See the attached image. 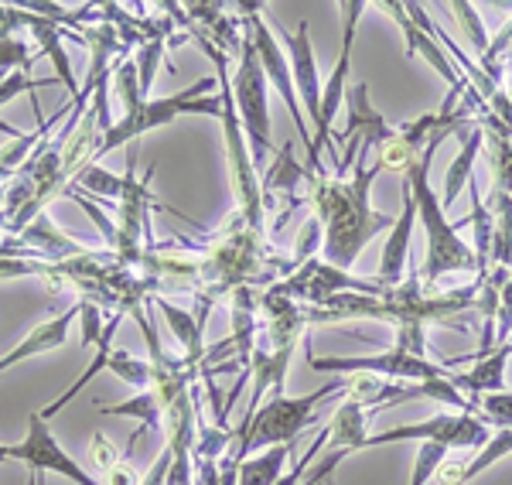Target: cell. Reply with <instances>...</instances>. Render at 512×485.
<instances>
[{
	"mask_svg": "<svg viewBox=\"0 0 512 485\" xmlns=\"http://www.w3.org/2000/svg\"><path fill=\"white\" fill-rule=\"evenodd\" d=\"M373 151L369 144L359 147L352 178H328L325 171H311L308 175V205L315 209V219L325 229V243H321V260L332 263L338 270L355 267L359 253L366 250L369 240L379 229H390L396 219L383 216L369 205V188H373L379 168L366 164V154Z\"/></svg>",
	"mask_w": 512,
	"mask_h": 485,
	"instance_id": "6da1fadb",
	"label": "cell"
},
{
	"mask_svg": "<svg viewBox=\"0 0 512 485\" xmlns=\"http://www.w3.org/2000/svg\"><path fill=\"white\" fill-rule=\"evenodd\" d=\"M192 31V38L198 41L205 55L216 65V79H219V96H222V144H226V168H229V188H233V199L239 205V216L243 223L263 233V178L256 175V164H253V154H250V141H246V130H243V120H239V110H236V100H233V62L229 55L222 52L212 38H205L202 31H195L192 24H185Z\"/></svg>",
	"mask_w": 512,
	"mask_h": 485,
	"instance_id": "7a4b0ae2",
	"label": "cell"
},
{
	"mask_svg": "<svg viewBox=\"0 0 512 485\" xmlns=\"http://www.w3.org/2000/svg\"><path fill=\"white\" fill-rule=\"evenodd\" d=\"M444 141H448L444 134L434 137V141L427 144L424 158L403 175V182L410 185V192H414V199H417V219L427 229V257L420 263V281H424V287H434L448 274H472V270L478 274L472 243H465L458 236V223H451L441 199H437L431 188V161H434V151Z\"/></svg>",
	"mask_w": 512,
	"mask_h": 485,
	"instance_id": "3957f363",
	"label": "cell"
},
{
	"mask_svg": "<svg viewBox=\"0 0 512 485\" xmlns=\"http://www.w3.org/2000/svg\"><path fill=\"white\" fill-rule=\"evenodd\" d=\"M345 393V380H332L321 390H311L304 397H270L267 404L253 414V421L236 427V441L229 448H236L243 455V462L253 451H267L277 445H294V438H301L318 417V407H325L328 400Z\"/></svg>",
	"mask_w": 512,
	"mask_h": 485,
	"instance_id": "277c9868",
	"label": "cell"
},
{
	"mask_svg": "<svg viewBox=\"0 0 512 485\" xmlns=\"http://www.w3.org/2000/svg\"><path fill=\"white\" fill-rule=\"evenodd\" d=\"M185 113H195V117H222V96H219V79H198L195 86H188L185 93L175 96H158V100H140L134 110L123 113L120 120H113V127L106 130L103 144H99V154H113L120 151L123 144L140 141L144 134H151L154 127H168L171 120L185 117Z\"/></svg>",
	"mask_w": 512,
	"mask_h": 485,
	"instance_id": "5b68a950",
	"label": "cell"
},
{
	"mask_svg": "<svg viewBox=\"0 0 512 485\" xmlns=\"http://www.w3.org/2000/svg\"><path fill=\"white\" fill-rule=\"evenodd\" d=\"M243 11L250 14V18H243V21H246V31H250V41L256 48V59H260V65H263V76H267L270 86L277 89L280 100H284V106H287V113L294 117V130H297V137H301L304 154H308V168L311 171H325V168H321V154L315 147V137H311L308 117H304L301 100H297L291 59H287V52L280 48V41L274 35V28H270V21L263 18V7L260 4H246Z\"/></svg>",
	"mask_w": 512,
	"mask_h": 485,
	"instance_id": "8992f818",
	"label": "cell"
},
{
	"mask_svg": "<svg viewBox=\"0 0 512 485\" xmlns=\"http://www.w3.org/2000/svg\"><path fill=\"white\" fill-rule=\"evenodd\" d=\"M233 100L243 120L246 141H250L253 164H267L270 158V144H274V130H270V100H267V76H263V65L256 59V48L246 31L243 45L236 55V69H233Z\"/></svg>",
	"mask_w": 512,
	"mask_h": 485,
	"instance_id": "52a82bcc",
	"label": "cell"
},
{
	"mask_svg": "<svg viewBox=\"0 0 512 485\" xmlns=\"http://www.w3.org/2000/svg\"><path fill=\"white\" fill-rule=\"evenodd\" d=\"M308 366L321 369V373H342V376H376V380H390V383H431L441 376H451L441 363L431 359L410 356L403 349H386L376 356H311L308 352Z\"/></svg>",
	"mask_w": 512,
	"mask_h": 485,
	"instance_id": "ba28073f",
	"label": "cell"
},
{
	"mask_svg": "<svg viewBox=\"0 0 512 485\" xmlns=\"http://www.w3.org/2000/svg\"><path fill=\"white\" fill-rule=\"evenodd\" d=\"M489 424L475 414H434L427 421L417 424H400L390 427V431L369 434L366 448H386V445H400V441H431V445H444V448H475L482 451L489 445Z\"/></svg>",
	"mask_w": 512,
	"mask_h": 485,
	"instance_id": "9c48e42d",
	"label": "cell"
},
{
	"mask_svg": "<svg viewBox=\"0 0 512 485\" xmlns=\"http://www.w3.org/2000/svg\"><path fill=\"white\" fill-rule=\"evenodd\" d=\"M369 4L362 0H342L338 11H342V52H338V62L332 69V76L321 86V130L315 134V147L318 154L328 151L335 154V144H332V127H335V117L345 103V79H349V69H352V48H355V31H359V21L366 14Z\"/></svg>",
	"mask_w": 512,
	"mask_h": 485,
	"instance_id": "30bf717a",
	"label": "cell"
},
{
	"mask_svg": "<svg viewBox=\"0 0 512 485\" xmlns=\"http://www.w3.org/2000/svg\"><path fill=\"white\" fill-rule=\"evenodd\" d=\"M11 462H24L35 468V475L41 472H55L62 479L76 482V485H103L96 482L89 472H82L79 462L72 455H65V448L59 445V438L52 434V427L41 414H31L28 421V438L21 445H11Z\"/></svg>",
	"mask_w": 512,
	"mask_h": 485,
	"instance_id": "8fae6325",
	"label": "cell"
},
{
	"mask_svg": "<svg viewBox=\"0 0 512 485\" xmlns=\"http://www.w3.org/2000/svg\"><path fill=\"white\" fill-rule=\"evenodd\" d=\"M284 41H287V59H291V72H294L297 100H301L311 137H315L321 130V76H318V62H315V48H311L308 21H297V31H284Z\"/></svg>",
	"mask_w": 512,
	"mask_h": 485,
	"instance_id": "7c38bea8",
	"label": "cell"
},
{
	"mask_svg": "<svg viewBox=\"0 0 512 485\" xmlns=\"http://www.w3.org/2000/svg\"><path fill=\"white\" fill-rule=\"evenodd\" d=\"M417 229V199L410 192V185L403 182V212L390 229V240L383 246V257H379V284L396 287L403 284L410 267V240H414Z\"/></svg>",
	"mask_w": 512,
	"mask_h": 485,
	"instance_id": "4fadbf2b",
	"label": "cell"
},
{
	"mask_svg": "<svg viewBox=\"0 0 512 485\" xmlns=\"http://www.w3.org/2000/svg\"><path fill=\"white\" fill-rule=\"evenodd\" d=\"M390 134H393V127L373 106V100H369V82H355L349 93V123H345V130H338V141L342 144L359 141V144L376 147Z\"/></svg>",
	"mask_w": 512,
	"mask_h": 485,
	"instance_id": "5bb4252c",
	"label": "cell"
},
{
	"mask_svg": "<svg viewBox=\"0 0 512 485\" xmlns=\"http://www.w3.org/2000/svg\"><path fill=\"white\" fill-rule=\"evenodd\" d=\"M76 318H79V304H72V308L62 311L59 318H48V322L35 325L28 332V339H24L21 345H14L11 352H4V356H0V373H7L11 366L28 363V359H35V356H45V352H52V349H62L65 339H69V328H72Z\"/></svg>",
	"mask_w": 512,
	"mask_h": 485,
	"instance_id": "9a60e30c",
	"label": "cell"
},
{
	"mask_svg": "<svg viewBox=\"0 0 512 485\" xmlns=\"http://www.w3.org/2000/svg\"><path fill=\"white\" fill-rule=\"evenodd\" d=\"M24 28H28L31 35H35L38 52L52 59V65H55V82H62V86L69 89L72 100H79L82 89H79L76 76H72V62H69V52H65V45H62V28H59V24H52L48 18H38V14H31L28 7H21V31Z\"/></svg>",
	"mask_w": 512,
	"mask_h": 485,
	"instance_id": "2e32d148",
	"label": "cell"
},
{
	"mask_svg": "<svg viewBox=\"0 0 512 485\" xmlns=\"http://www.w3.org/2000/svg\"><path fill=\"white\" fill-rule=\"evenodd\" d=\"M506 455H512V431H495L489 438V445L482 451H475V458H458V462H448V458H444V465L437 468L434 482L437 485H468L472 479H478L485 468L502 462Z\"/></svg>",
	"mask_w": 512,
	"mask_h": 485,
	"instance_id": "e0dca14e",
	"label": "cell"
},
{
	"mask_svg": "<svg viewBox=\"0 0 512 485\" xmlns=\"http://www.w3.org/2000/svg\"><path fill=\"white\" fill-rule=\"evenodd\" d=\"M512 356V339L495 345L492 356L478 359L472 363V369H465V373H451V383L458 386L465 397H485V393H499L506 390V363Z\"/></svg>",
	"mask_w": 512,
	"mask_h": 485,
	"instance_id": "ac0fdd59",
	"label": "cell"
},
{
	"mask_svg": "<svg viewBox=\"0 0 512 485\" xmlns=\"http://www.w3.org/2000/svg\"><path fill=\"white\" fill-rule=\"evenodd\" d=\"M485 134V154H489V171H492V192L512 195V127H506L499 117L485 113L478 120Z\"/></svg>",
	"mask_w": 512,
	"mask_h": 485,
	"instance_id": "d6986e66",
	"label": "cell"
},
{
	"mask_svg": "<svg viewBox=\"0 0 512 485\" xmlns=\"http://www.w3.org/2000/svg\"><path fill=\"white\" fill-rule=\"evenodd\" d=\"M120 322H123V315H120V311H117V315H110V322H106V332H103V339H99V345H96L93 359H89L86 373H82L79 380L72 383V386H65V393H59V400H55V404H48L45 410H38V414L45 417V421H52V417L59 414V410L69 407L72 400H76L79 393L86 390V386L93 383L99 373H103L106 363H110V356H113V339H117V328H120Z\"/></svg>",
	"mask_w": 512,
	"mask_h": 485,
	"instance_id": "ffe728a7",
	"label": "cell"
},
{
	"mask_svg": "<svg viewBox=\"0 0 512 485\" xmlns=\"http://www.w3.org/2000/svg\"><path fill=\"white\" fill-rule=\"evenodd\" d=\"M482 144H485L482 127H478V123H472V127L465 130V141H461L458 158L451 161L448 175H444V195H441L444 212H448L451 205H454V199H458V192H461V188H468V185H472V178H475L472 171H475L478 154H482Z\"/></svg>",
	"mask_w": 512,
	"mask_h": 485,
	"instance_id": "44dd1931",
	"label": "cell"
},
{
	"mask_svg": "<svg viewBox=\"0 0 512 485\" xmlns=\"http://www.w3.org/2000/svg\"><path fill=\"white\" fill-rule=\"evenodd\" d=\"M96 410H99V414H106V417H134V421H140V431L130 438L127 455L134 451L140 434L154 431V427H161V421H164L161 400H158V393H154V390H140L134 400H123V404H110V407H96Z\"/></svg>",
	"mask_w": 512,
	"mask_h": 485,
	"instance_id": "7402d4cb",
	"label": "cell"
},
{
	"mask_svg": "<svg viewBox=\"0 0 512 485\" xmlns=\"http://www.w3.org/2000/svg\"><path fill=\"white\" fill-rule=\"evenodd\" d=\"M158 308H161V315L168 318V325H171V332H175V339L181 345V352H185V366H192L198 359L205 356V349H202V322L192 315V311H185V308H178V304H171L168 298H158Z\"/></svg>",
	"mask_w": 512,
	"mask_h": 485,
	"instance_id": "603a6c76",
	"label": "cell"
},
{
	"mask_svg": "<svg viewBox=\"0 0 512 485\" xmlns=\"http://www.w3.org/2000/svg\"><path fill=\"white\" fill-rule=\"evenodd\" d=\"M308 175H311V168H308V164H297L294 141H287L284 151L277 154V161L270 164L267 175H263V202H270L277 192H284V195H291V199H294V188L301 182H308Z\"/></svg>",
	"mask_w": 512,
	"mask_h": 485,
	"instance_id": "cb8c5ba5",
	"label": "cell"
},
{
	"mask_svg": "<svg viewBox=\"0 0 512 485\" xmlns=\"http://www.w3.org/2000/svg\"><path fill=\"white\" fill-rule=\"evenodd\" d=\"M489 212H492V267L512 270V195L492 192Z\"/></svg>",
	"mask_w": 512,
	"mask_h": 485,
	"instance_id": "d4e9b609",
	"label": "cell"
},
{
	"mask_svg": "<svg viewBox=\"0 0 512 485\" xmlns=\"http://www.w3.org/2000/svg\"><path fill=\"white\" fill-rule=\"evenodd\" d=\"M291 448L294 445H277V448H267V451H260V455L246 458V462L239 465V485H277V479L284 475Z\"/></svg>",
	"mask_w": 512,
	"mask_h": 485,
	"instance_id": "484cf974",
	"label": "cell"
},
{
	"mask_svg": "<svg viewBox=\"0 0 512 485\" xmlns=\"http://www.w3.org/2000/svg\"><path fill=\"white\" fill-rule=\"evenodd\" d=\"M468 195H472V226H475V260H478V274L475 277H485L492 270V212L489 205L482 202V188L472 178L468 185Z\"/></svg>",
	"mask_w": 512,
	"mask_h": 485,
	"instance_id": "4316f807",
	"label": "cell"
},
{
	"mask_svg": "<svg viewBox=\"0 0 512 485\" xmlns=\"http://www.w3.org/2000/svg\"><path fill=\"white\" fill-rule=\"evenodd\" d=\"M448 11L458 18V28H461V35H465V41L472 45V52H475V62L478 59H485V52H489V41L492 35L485 31V21L478 18V11L468 0H454V4H448Z\"/></svg>",
	"mask_w": 512,
	"mask_h": 485,
	"instance_id": "83f0119b",
	"label": "cell"
},
{
	"mask_svg": "<svg viewBox=\"0 0 512 485\" xmlns=\"http://www.w3.org/2000/svg\"><path fill=\"white\" fill-rule=\"evenodd\" d=\"M106 373H113L117 380L130 383L134 390H147V386H151V380H154V366L151 363H144V359L130 356V352H117V349H113L110 363H106Z\"/></svg>",
	"mask_w": 512,
	"mask_h": 485,
	"instance_id": "f1b7e54d",
	"label": "cell"
},
{
	"mask_svg": "<svg viewBox=\"0 0 512 485\" xmlns=\"http://www.w3.org/2000/svg\"><path fill=\"white\" fill-rule=\"evenodd\" d=\"M475 417H482L485 424L499 427V431H512V390L475 397Z\"/></svg>",
	"mask_w": 512,
	"mask_h": 485,
	"instance_id": "f546056e",
	"label": "cell"
},
{
	"mask_svg": "<svg viewBox=\"0 0 512 485\" xmlns=\"http://www.w3.org/2000/svg\"><path fill=\"white\" fill-rule=\"evenodd\" d=\"M321 243H325V229H321V223L315 216L304 219L301 233H297V243H294V260H291V274L297 267H304L308 260L321 257Z\"/></svg>",
	"mask_w": 512,
	"mask_h": 485,
	"instance_id": "4dcf8cb0",
	"label": "cell"
},
{
	"mask_svg": "<svg viewBox=\"0 0 512 485\" xmlns=\"http://www.w3.org/2000/svg\"><path fill=\"white\" fill-rule=\"evenodd\" d=\"M451 448L444 445H431V441H420L417 455H414V475H410V485H427L437 475V468L444 465V455Z\"/></svg>",
	"mask_w": 512,
	"mask_h": 485,
	"instance_id": "1f68e13d",
	"label": "cell"
},
{
	"mask_svg": "<svg viewBox=\"0 0 512 485\" xmlns=\"http://www.w3.org/2000/svg\"><path fill=\"white\" fill-rule=\"evenodd\" d=\"M79 322H82V349H96L103 339V304L99 301H79Z\"/></svg>",
	"mask_w": 512,
	"mask_h": 485,
	"instance_id": "d6a6232c",
	"label": "cell"
},
{
	"mask_svg": "<svg viewBox=\"0 0 512 485\" xmlns=\"http://www.w3.org/2000/svg\"><path fill=\"white\" fill-rule=\"evenodd\" d=\"M89 458H93V465L99 468V472H110V468H117L127 455H117V448H113L110 438L93 434V441H89Z\"/></svg>",
	"mask_w": 512,
	"mask_h": 485,
	"instance_id": "836d02e7",
	"label": "cell"
},
{
	"mask_svg": "<svg viewBox=\"0 0 512 485\" xmlns=\"http://www.w3.org/2000/svg\"><path fill=\"white\" fill-rule=\"evenodd\" d=\"M512 339V277L499 294V318H495V345Z\"/></svg>",
	"mask_w": 512,
	"mask_h": 485,
	"instance_id": "e575fe53",
	"label": "cell"
},
{
	"mask_svg": "<svg viewBox=\"0 0 512 485\" xmlns=\"http://www.w3.org/2000/svg\"><path fill=\"white\" fill-rule=\"evenodd\" d=\"M171 472H175V455H171V448H164L158 462L151 465V472L140 479V485H171Z\"/></svg>",
	"mask_w": 512,
	"mask_h": 485,
	"instance_id": "d590c367",
	"label": "cell"
},
{
	"mask_svg": "<svg viewBox=\"0 0 512 485\" xmlns=\"http://www.w3.org/2000/svg\"><path fill=\"white\" fill-rule=\"evenodd\" d=\"M103 485H140V475H137V468L130 465V458H123L117 468H110V472H106Z\"/></svg>",
	"mask_w": 512,
	"mask_h": 485,
	"instance_id": "8d00e7d4",
	"label": "cell"
},
{
	"mask_svg": "<svg viewBox=\"0 0 512 485\" xmlns=\"http://www.w3.org/2000/svg\"><path fill=\"white\" fill-rule=\"evenodd\" d=\"M502 93H506V100L512 103V69H506V79H502Z\"/></svg>",
	"mask_w": 512,
	"mask_h": 485,
	"instance_id": "74e56055",
	"label": "cell"
},
{
	"mask_svg": "<svg viewBox=\"0 0 512 485\" xmlns=\"http://www.w3.org/2000/svg\"><path fill=\"white\" fill-rule=\"evenodd\" d=\"M506 69H512V52L506 55Z\"/></svg>",
	"mask_w": 512,
	"mask_h": 485,
	"instance_id": "f35d334b",
	"label": "cell"
}]
</instances>
